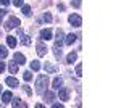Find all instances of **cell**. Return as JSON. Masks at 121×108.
I'll list each match as a JSON object with an SVG mask.
<instances>
[{
    "instance_id": "obj_1",
    "label": "cell",
    "mask_w": 121,
    "mask_h": 108,
    "mask_svg": "<svg viewBox=\"0 0 121 108\" xmlns=\"http://www.w3.org/2000/svg\"><path fill=\"white\" fill-rule=\"evenodd\" d=\"M48 87V76L47 74H42L36 79V92L37 94H44L45 89Z\"/></svg>"
},
{
    "instance_id": "obj_2",
    "label": "cell",
    "mask_w": 121,
    "mask_h": 108,
    "mask_svg": "<svg viewBox=\"0 0 121 108\" xmlns=\"http://www.w3.org/2000/svg\"><path fill=\"white\" fill-rule=\"evenodd\" d=\"M19 24H21V21H19L16 16H10L3 26H5V31H11V29H16Z\"/></svg>"
},
{
    "instance_id": "obj_3",
    "label": "cell",
    "mask_w": 121,
    "mask_h": 108,
    "mask_svg": "<svg viewBox=\"0 0 121 108\" xmlns=\"http://www.w3.org/2000/svg\"><path fill=\"white\" fill-rule=\"evenodd\" d=\"M68 21H69V24H71V26H74V27H81V24H82V18H81L79 15H76V13L69 15Z\"/></svg>"
},
{
    "instance_id": "obj_4",
    "label": "cell",
    "mask_w": 121,
    "mask_h": 108,
    "mask_svg": "<svg viewBox=\"0 0 121 108\" xmlns=\"http://www.w3.org/2000/svg\"><path fill=\"white\" fill-rule=\"evenodd\" d=\"M58 90V97H60V100L61 102H68L69 100V95H71V92H69V89H66V87H60V89H56Z\"/></svg>"
},
{
    "instance_id": "obj_5",
    "label": "cell",
    "mask_w": 121,
    "mask_h": 108,
    "mask_svg": "<svg viewBox=\"0 0 121 108\" xmlns=\"http://www.w3.org/2000/svg\"><path fill=\"white\" fill-rule=\"evenodd\" d=\"M63 44H65V32H63V29H56L55 45H56V47H61Z\"/></svg>"
},
{
    "instance_id": "obj_6",
    "label": "cell",
    "mask_w": 121,
    "mask_h": 108,
    "mask_svg": "<svg viewBox=\"0 0 121 108\" xmlns=\"http://www.w3.org/2000/svg\"><path fill=\"white\" fill-rule=\"evenodd\" d=\"M5 82H7V86H8V87H13V89H16V87L19 86L18 79H16V78H13V76H8V78L5 79Z\"/></svg>"
},
{
    "instance_id": "obj_7",
    "label": "cell",
    "mask_w": 121,
    "mask_h": 108,
    "mask_svg": "<svg viewBox=\"0 0 121 108\" xmlns=\"http://www.w3.org/2000/svg\"><path fill=\"white\" fill-rule=\"evenodd\" d=\"M16 29H18V36L21 37V44H24V45H29V44H31L29 36H26V34L23 32V29H19V27H16Z\"/></svg>"
},
{
    "instance_id": "obj_8",
    "label": "cell",
    "mask_w": 121,
    "mask_h": 108,
    "mask_svg": "<svg viewBox=\"0 0 121 108\" xmlns=\"http://www.w3.org/2000/svg\"><path fill=\"white\" fill-rule=\"evenodd\" d=\"M52 39V29H42L40 31V40H50Z\"/></svg>"
},
{
    "instance_id": "obj_9",
    "label": "cell",
    "mask_w": 121,
    "mask_h": 108,
    "mask_svg": "<svg viewBox=\"0 0 121 108\" xmlns=\"http://www.w3.org/2000/svg\"><path fill=\"white\" fill-rule=\"evenodd\" d=\"M11 99H13V94H11L10 90H7V92L2 94V102H3V105H8L10 102H11Z\"/></svg>"
},
{
    "instance_id": "obj_10",
    "label": "cell",
    "mask_w": 121,
    "mask_h": 108,
    "mask_svg": "<svg viewBox=\"0 0 121 108\" xmlns=\"http://www.w3.org/2000/svg\"><path fill=\"white\" fill-rule=\"evenodd\" d=\"M36 48H37V55H39V56H45V55H47V47L42 44V42H37Z\"/></svg>"
},
{
    "instance_id": "obj_11",
    "label": "cell",
    "mask_w": 121,
    "mask_h": 108,
    "mask_svg": "<svg viewBox=\"0 0 121 108\" xmlns=\"http://www.w3.org/2000/svg\"><path fill=\"white\" fill-rule=\"evenodd\" d=\"M44 69H45L47 74H52V73L58 71V68H56L55 65H52V63H45V65H44Z\"/></svg>"
},
{
    "instance_id": "obj_12",
    "label": "cell",
    "mask_w": 121,
    "mask_h": 108,
    "mask_svg": "<svg viewBox=\"0 0 121 108\" xmlns=\"http://www.w3.org/2000/svg\"><path fill=\"white\" fill-rule=\"evenodd\" d=\"M11 107H15V108H19V107L26 108L28 105H26V103H24L21 99H11Z\"/></svg>"
},
{
    "instance_id": "obj_13",
    "label": "cell",
    "mask_w": 121,
    "mask_h": 108,
    "mask_svg": "<svg viewBox=\"0 0 121 108\" xmlns=\"http://www.w3.org/2000/svg\"><path fill=\"white\" fill-rule=\"evenodd\" d=\"M76 39H78L76 34H68V36H65V44L66 45H73L76 42Z\"/></svg>"
},
{
    "instance_id": "obj_14",
    "label": "cell",
    "mask_w": 121,
    "mask_h": 108,
    "mask_svg": "<svg viewBox=\"0 0 121 108\" xmlns=\"http://www.w3.org/2000/svg\"><path fill=\"white\" fill-rule=\"evenodd\" d=\"M15 61H16L18 65H24L26 63V56H24L23 53H15Z\"/></svg>"
},
{
    "instance_id": "obj_15",
    "label": "cell",
    "mask_w": 121,
    "mask_h": 108,
    "mask_svg": "<svg viewBox=\"0 0 121 108\" xmlns=\"http://www.w3.org/2000/svg\"><path fill=\"white\" fill-rule=\"evenodd\" d=\"M8 71L11 73V74H16V73H18V63H16V61H10L8 63Z\"/></svg>"
},
{
    "instance_id": "obj_16",
    "label": "cell",
    "mask_w": 121,
    "mask_h": 108,
    "mask_svg": "<svg viewBox=\"0 0 121 108\" xmlns=\"http://www.w3.org/2000/svg\"><path fill=\"white\" fill-rule=\"evenodd\" d=\"M61 86H63V79H61L60 76H56L55 79H53V84H52V87H53V89H60Z\"/></svg>"
},
{
    "instance_id": "obj_17",
    "label": "cell",
    "mask_w": 121,
    "mask_h": 108,
    "mask_svg": "<svg viewBox=\"0 0 121 108\" xmlns=\"http://www.w3.org/2000/svg\"><path fill=\"white\" fill-rule=\"evenodd\" d=\"M76 58H78V53H76V52H71V53L68 55V56H66V63H74L76 61Z\"/></svg>"
},
{
    "instance_id": "obj_18",
    "label": "cell",
    "mask_w": 121,
    "mask_h": 108,
    "mask_svg": "<svg viewBox=\"0 0 121 108\" xmlns=\"http://www.w3.org/2000/svg\"><path fill=\"white\" fill-rule=\"evenodd\" d=\"M42 95H44V100H45V102H52V100L55 99L53 92H50V90H47V92H44Z\"/></svg>"
},
{
    "instance_id": "obj_19",
    "label": "cell",
    "mask_w": 121,
    "mask_h": 108,
    "mask_svg": "<svg viewBox=\"0 0 121 108\" xmlns=\"http://www.w3.org/2000/svg\"><path fill=\"white\" fill-rule=\"evenodd\" d=\"M53 53H55V58H56V60H60V58H61V55H63V52H61V47H56V45H53Z\"/></svg>"
},
{
    "instance_id": "obj_20",
    "label": "cell",
    "mask_w": 121,
    "mask_h": 108,
    "mask_svg": "<svg viewBox=\"0 0 121 108\" xmlns=\"http://www.w3.org/2000/svg\"><path fill=\"white\" fill-rule=\"evenodd\" d=\"M31 69H32V71H39V69H40V61H39V60H32V61H31Z\"/></svg>"
},
{
    "instance_id": "obj_21",
    "label": "cell",
    "mask_w": 121,
    "mask_h": 108,
    "mask_svg": "<svg viewBox=\"0 0 121 108\" xmlns=\"http://www.w3.org/2000/svg\"><path fill=\"white\" fill-rule=\"evenodd\" d=\"M7 44H8V47L15 48V47H16V39H15L13 36H8L7 37Z\"/></svg>"
},
{
    "instance_id": "obj_22",
    "label": "cell",
    "mask_w": 121,
    "mask_h": 108,
    "mask_svg": "<svg viewBox=\"0 0 121 108\" xmlns=\"http://www.w3.org/2000/svg\"><path fill=\"white\" fill-rule=\"evenodd\" d=\"M7 56H8V50H7V47L0 45V58H7Z\"/></svg>"
},
{
    "instance_id": "obj_23",
    "label": "cell",
    "mask_w": 121,
    "mask_h": 108,
    "mask_svg": "<svg viewBox=\"0 0 121 108\" xmlns=\"http://www.w3.org/2000/svg\"><path fill=\"white\" fill-rule=\"evenodd\" d=\"M76 76H78V78L82 76V65H81V63L76 65Z\"/></svg>"
},
{
    "instance_id": "obj_24",
    "label": "cell",
    "mask_w": 121,
    "mask_h": 108,
    "mask_svg": "<svg viewBox=\"0 0 121 108\" xmlns=\"http://www.w3.org/2000/svg\"><path fill=\"white\" fill-rule=\"evenodd\" d=\"M23 15L24 16H29L31 15V7L29 5H23Z\"/></svg>"
},
{
    "instance_id": "obj_25",
    "label": "cell",
    "mask_w": 121,
    "mask_h": 108,
    "mask_svg": "<svg viewBox=\"0 0 121 108\" xmlns=\"http://www.w3.org/2000/svg\"><path fill=\"white\" fill-rule=\"evenodd\" d=\"M23 78H24V81H32V73H31V71H26V73H24V74H23Z\"/></svg>"
},
{
    "instance_id": "obj_26",
    "label": "cell",
    "mask_w": 121,
    "mask_h": 108,
    "mask_svg": "<svg viewBox=\"0 0 121 108\" xmlns=\"http://www.w3.org/2000/svg\"><path fill=\"white\" fill-rule=\"evenodd\" d=\"M42 19H44L45 23H50V21H52V15H50V13H44V16H42Z\"/></svg>"
},
{
    "instance_id": "obj_27",
    "label": "cell",
    "mask_w": 121,
    "mask_h": 108,
    "mask_svg": "<svg viewBox=\"0 0 121 108\" xmlns=\"http://www.w3.org/2000/svg\"><path fill=\"white\" fill-rule=\"evenodd\" d=\"M7 13H8V11H7V10H0V24H2V21H3V18H5V16H7Z\"/></svg>"
},
{
    "instance_id": "obj_28",
    "label": "cell",
    "mask_w": 121,
    "mask_h": 108,
    "mask_svg": "<svg viewBox=\"0 0 121 108\" xmlns=\"http://www.w3.org/2000/svg\"><path fill=\"white\" fill-rule=\"evenodd\" d=\"M71 5H73L74 8H79V7H81V0H71Z\"/></svg>"
},
{
    "instance_id": "obj_29",
    "label": "cell",
    "mask_w": 121,
    "mask_h": 108,
    "mask_svg": "<svg viewBox=\"0 0 121 108\" xmlns=\"http://www.w3.org/2000/svg\"><path fill=\"white\" fill-rule=\"evenodd\" d=\"M23 2L24 0H13V5L15 7H23Z\"/></svg>"
},
{
    "instance_id": "obj_30",
    "label": "cell",
    "mask_w": 121,
    "mask_h": 108,
    "mask_svg": "<svg viewBox=\"0 0 121 108\" xmlns=\"http://www.w3.org/2000/svg\"><path fill=\"white\" fill-rule=\"evenodd\" d=\"M23 89H24V92H26L28 95H32V90H31V87H29V86H24Z\"/></svg>"
},
{
    "instance_id": "obj_31",
    "label": "cell",
    "mask_w": 121,
    "mask_h": 108,
    "mask_svg": "<svg viewBox=\"0 0 121 108\" xmlns=\"http://www.w3.org/2000/svg\"><path fill=\"white\" fill-rule=\"evenodd\" d=\"M7 69V63H3V61H0V73H3Z\"/></svg>"
},
{
    "instance_id": "obj_32",
    "label": "cell",
    "mask_w": 121,
    "mask_h": 108,
    "mask_svg": "<svg viewBox=\"0 0 121 108\" xmlns=\"http://www.w3.org/2000/svg\"><path fill=\"white\" fill-rule=\"evenodd\" d=\"M52 107L53 108H63V103H53Z\"/></svg>"
},
{
    "instance_id": "obj_33",
    "label": "cell",
    "mask_w": 121,
    "mask_h": 108,
    "mask_svg": "<svg viewBox=\"0 0 121 108\" xmlns=\"http://www.w3.org/2000/svg\"><path fill=\"white\" fill-rule=\"evenodd\" d=\"M65 10V5L63 3H58V11H63Z\"/></svg>"
},
{
    "instance_id": "obj_34",
    "label": "cell",
    "mask_w": 121,
    "mask_h": 108,
    "mask_svg": "<svg viewBox=\"0 0 121 108\" xmlns=\"http://www.w3.org/2000/svg\"><path fill=\"white\" fill-rule=\"evenodd\" d=\"M0 3H2V5H8L10 0H0Z\"/></svg>"
},
{
    "instance_id": "obj_35",
    "label": "cell",
    "mask_w": 121,
    "mask_h": 108,
    "mask_svg": "<svg viewBox=\"0 0 121 108\" xmlns=\"http://www.w3.org/2000/svg\"><path fill=\"white\" fill-rule=\"evenodd\" d=\"M0 94H2V86H0Z\"/></svg>"
}]
</instances>
